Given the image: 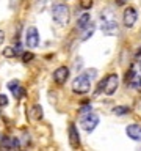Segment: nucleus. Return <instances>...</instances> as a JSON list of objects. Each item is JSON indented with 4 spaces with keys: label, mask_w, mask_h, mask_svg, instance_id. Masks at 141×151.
Masks as SVG:
<instances>
[{
    "label": "nucleus",
    "mask_w": 141,
    "mask_h": 151,
    "mask_svg": "<svg viewBox=\"0 0 141 151\" xmlns=\"http://www.w3.org/2000/svg\"><path fill=\"white\" fill-rule=\"evenodd\" d=\"M100 28L103 33L107 35H113V33L118 32V19H116V14L111 11V9H103L100 13Z\"/></svg>",
    "instance_id": "nucleus-1"
},
{
    "label": "nucleus",
    "mask_w": 141,
    "mask_h": 151,
    "mask_svg": "<svg viewBox=\"0 0 141 151\" xmlns=\"http://www.w3.org/2000/svg\"><path fill=\"white\" fill-rule=\"evenodd\" d=\"M52 16H53V21L58 24V25L64 27L68 25L69 22V8L63 3H56L52 8Z\"/></svg>",
    "instance_id": "nucleus-2"
},
{
    "label": "nucleus",
    "mask_w": 141,
    "mask_h": 151,
    "mask_svg": "<svg viewBox=\"0 0 141 151\" xmlns=\"http://www.w3.org/2000/svg\"><path fill=\"white\" fill-rule=\"evenodd\" d=\"M89 87H91V82H89L88 74H80L78 77L74 79L72 82V91L78 93V94H85L89 91Z\"/></svg>",
    "instance_id": "nucleus-3"
},
{
    "label": "nucleus",
    "mask_w": 141,
    "mask_h": 151,
    "mask_svg": "<svg viewBox=\"0 0 141 151\" xmlns=\"http://www.w3.org/2000/svg\"><path fill=\"white\" fill-rule=\"evenodd\" d=\"M97 124H99V116L96 115V113H86L83 118H82V127L86 132H93L94 129L97 127Z\"/></svg>",
    "instance_id": "nucleus-4"
},
{
    "label": "nucleus",
    "mask_w": 141,
    "mask_h": 151,
    "mask_svg": "<svg viewBox=\"0 0 141 151\" xmlns=\"http://www.w3.org/2000/svg\"><path fill=\"white\" fill-rule=\"evenodd\" d=\"M25 42L30 49H35L39 44V33H38L36 27H28V30L25 33Z\"/></svg>",
    "instance_id": "nucleus-5"
},
{
    "label": "nucleus",
    "mask_w": 141,
    "mask_h": 151,
    "mask_svg": "<svg viewBox=\"0 0 141 151\" xmlns=\"http://www.w3.org/2000/svg\"><path fill=\"white\" fill-rule=\"evenodd\" d=\"M118 83H119V79H118L116 74H110L108 77L105 79V88H103V91H105V94H113L118 90Z\"/></svg>",
    "instance_id": "nucleus-6"
},
{
    "label": "nucleus",
    "mask_w": 141,
    "mask_h": 151,
    "mask_svg": "<svg viewBox=\"0 0 141 151\" xmlns=\"http://www.w3.org/2000/svg\"><path fill=\"white\" fill-rule=\"evenodd\" d=\"M68 77H69V69L66 68V66H60V68L55 69V73H53V80H55V82L58 83V85L66 83Z\"/></svg>",
    "instance_id": "nucleus-7"
},
{
    "label": "nucleus",
    "mask_w": 141,
    "mask_h": 151,
    "mask_svg": "<svg viewBox=\"0 0 141 151\" xmlns=\"http://www.w3.org/2000/svg\"><path fill=\"white\" fill-rule=\"evenodd\" d=\"M136 11H135V8H132V6H129L124 11V25L127 27V28H132L135 25V22H136Z\"/></svg>",
    "instance_id": "nucleus-8"
},
{
    "label": "nucleus",
    "mask_w": 141,
    "mask_h": 151,
    "mask_svg": "<svg viewBox=\"0 0 141 151\" xmlns=\"http://www.w3.org/2000/svg\"><path fill=\"white\" fill-rule=\"evenodd\" d=\"M69 143L72 148H78L80 146V135L75 124H69Z\"/></svg>",
    "instance_id": "nucleus-9"
},
{
    "label": "nucleus",
    "mask_w": 141,
    "mask_h": 151,
    "mask_svg": "<svg viewBox=\"0 0 141 151\" xmlns=\"http://www.w3.org/2000/svg\"><path fill=\"white\" fill-rule=\"evenodd\" d=\"M125 132H127V135H129L132 140L141 142V126L140 124H130L125 129Z\"/></svg>",
    "instance_id": "nucleus-10"
},
{
    "label": "nucleus",
    "mask_w": 141,
    "mask_h": 151,
    "mask_svg": "<svg viewBox=\"0 0 141 151\" xmlns=\"http://www.w3.org/2000/svg\"><path fill=\"white\" fill-rule=\"evenodd\" d=\"M8 88H9V91L13 93V96L16 98V99H21L22 98L24 90L21 87V83H19V80H11V82L8 83Z\"/></svg>",
    "instance_id": "nucleus-11"
},
{
    "label": "nucleus",
    "mask_w": 141,
    "mask_h": 151,
    "mask_svg": "<svg viewBox=\"0 0 141 151\" xmlns=\"http://www.w3.org/2000/svg\"><path fill=\"white\" fill-rule=\"evenodd\" d=\"M0 146L5 150H13V148H17L19 146V140L16 137H3L2 142H0Z\"/></svg>",
    "instance_id": "nucleus-12"
},
{
    "label": "nucleus",
    "mask_w": 141,
    "mask_h": 151,
    "mask_svg": "<svg viewBox=\"0 0 141 151\" xmlns=\"http://www.w3.org/2000/svg\"><path fill=\"white\" fill-rule=\"evenodd\" d=\"M127 85H130L132 88H135L136 91H141V77L138 74H132V77L129 79V82H127Z\"/></svg>",
    "instance_id": "nucleus-13"
},
{
    "label": "nucleus",
    "mask_w": 141,
    "mask_h": 151,
    "mask_svg": "<svg viewBox=\"0 0 141 151\" xmlns=\"http://www.w3.org/2000/svg\"><path fill=\"white\" fill-rule=\"evenodd\" d=\"M89 25V14H83L82 17H78V21H77V28L78 30H85V28H88Z\"/></svg>",
    "instance_id": "nucleus-14"
},
{
    "label": "nucleus",
    "mask_w": 141,
    "mask_h": 151,
    "mask_svg": "<svg viewBox=\"0 0 141 151\" xmlns=\"http://www.w3.org/2000/svg\"><path fill=\"white\" fill-rule=\"evenodd\" d=\"M31 116L35 118V120H41V118H42V109H41V106H35L31 109Z\"/></svg>",
    "instance_id": "nucleus-15"
},
{
    "label": "nucleus",
    "mask_w": 141,
    "mask_h": 151,
    "mask_svg": "<svg viewBox=\"0 0 141 151\" xmlns=\"http://www.w3.org/2000/svg\"><path fill=\"white\" fill-rule=\"evenodd\" d=\"M113 112H115V115H125V113H129L130 112V109L129 107H125V106H118L113 109Z\"/></svg>",
    "instance_id": "nucleus-16"
},
{
    "label": "nucleus",
    "mask_w": 141,
    "mask_h": 151,
    "mask_svg": "<svg viewBox=\"0 0 141 151\" xmlns=\"http://www.w3.org/2000/svg\"><path fill=\"white\" fill-rule=\"evenodd\" d=\"M3 55L8 57V58H11V57H16V50H14V47H5Z\"/></svg>",
    "instance_id": "nucleus-17"
},
{
    "label": "nucleus",
    "mask_w": 141,
    "mask_h": 151,
    "mask_svg": "<svg viewBox=\"0 0 141 151\" xmlns=\"http://www.w3.org/2000/svg\"><path fill=\"white\" fill-rule=\"evenodd\" d=\"M93 33H94V25H88V30L83 33V36H82V41H86L88 38L93 35Z\"/></svg>",
    "instance_id": "nucleus-18"
},
{
    "label": "nucleus",
    "mask_w": 141,
    "mask_h": 151,
    "mask_svg": "<svg viewBox=\"0 0 141 151\" xmlns=\"http://www.w3.org/2000/svg\"><path fill=\"white\" fill-rule=\"evenodd\" d=\"M78 2H80V6H82L83 9H89L94 3L93 0H78Z\"/></svg>",
    "instance_id": "nucleus-19"
},
{
    "label": "nucleus",
    "mask_w": 141,
    "mask_h": 151,
    "mask_svg": "<svg viewBox=\"0 0 141 151\" xmlns=\"http://www.w3.org/2000/svg\"><path fill=\"white\" fill-rule=\"evenodd\" d=\"M33 57H35V55H33L31 52H25V54L22 55V60L25 61V63H28V61H30V60H33Z\"/></svg>",
    "instance_id": "nucleus-20"
},
{
    "label": "nucleus",
    "mask_w": 141,
    "mask_h": 151,
    "mask_svg": "<svg viewBox=\"0 0 141 151\" xmlns=\"http://www.w3.org/2000/svg\"><path fill=\"white\" fill-rule=\"evenodd\" d=\"M8 106V98L5 94H0V107H5Z\"/></svg>",
    "instance_id": "nucleus-21"
},
{
    "label": "nucleus",
    "mask_w": 141,
    "mask_h": 151,
    "mask_svg": "<svg viewBox=\"0 0 141 151\" xmlns=\"http://www.w3.org/2000/svg\"><path fill=\"white\" fill-rule=\"evenodd\" d=\"M88 112H91V106H86V107L80 109V113H88Z\"/></svg>",
    "instance_id": "nucleus-22"
},
{
    "label": "nucleus",
    "mask_w": 141,
    "mask_h": 151,
    "mask_svg": "<svg viewBox=\"0 0 141 151\" xmlns=\"http://www.w3.org/2000/svg\"><path fill=\"white\" fill-rule=\"evenodd\" d=\"M125 2H127V0H116V5H119V6H121V5H125Z\"/></svg>",
    "instance_id": "nucleus-23"
},
{
    "label": "nucleus",
    "mask_w": 141,
    "mask_h": 151,
    "mask_svg": "<svg viewBox=\"0 0 141 151\" xmlns=\"http://www.w3.org/2000/svg\"><path fill=\"white\" fill-rule=\"evenodd\" d=\"M3 40H5V35H3V32L0 30V44H2V42H3Z\"/></svg>",
    "instance_id": "nucleus-24"
},
{
    "label": "nucleus",
    "mask_w": 141,
    "mask_h": 151,
    "mask_svg": "<svg viewBox=\"0 0 141 151\" xmlns=\"http://www.w3.org/2000/svg\"><path fill=\"white\" fill-rule=\"evenodd\" d=\"M140 55H141V47H140V49H138V52H136V58H138Z\"/></svg>",
    "instance_id": "nucleus-25"
},
{
    "label": "nucleus",
    "mask_w": 141,
    "mask_h": 151,
    "mask_svg": "<svg viewBox=\"0 0 141 151\" xmlns=\"http://www.w3.org/2000/svg\"><path fill=\"white\" fill-rule=\"evenodd\" d=\"M140 69H141V61H140Z\"/></svg>",
    "instance_id": "nucleus-26"
}]
</instances>
